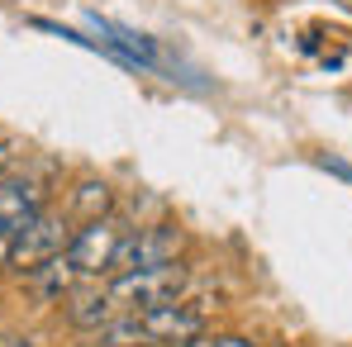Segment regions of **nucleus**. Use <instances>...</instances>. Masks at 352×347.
Masks as SVG:
<instances>
[{
	"mask_svg": "<svg viewBox=\"0 0 352 347\" xmlns=\"http://www.w3.org/2000/svg\"><path fill=\"white\" fill-rule=\"evenodd\" d=\"M181 290H186V267H181V262L110 276V295H115L119 314H143V309H153V304L181 300Z\"/></svg>",
	"mask_w": 352,
	"mask_h": 347,
	"instance_id": "nucleus-1",
	"label": "nucleus"
},
{
	"mask_svg": "<svg viewBox=\"0 0 352 347\" xmlns=\"http://www.w3.org/2000/svg\"><path fill=\"white\" fill-rule=\"evenodd\" d=\"M124 233L129 229H124V219H115V214H96V219H86L81 229H72L67 262L76 267V276H110Z\"/></svg>",
	"mask_w": 352,
	"mask_h": 347,
	"instance_id": "nucleus-2",
	"label": "nucleus"
},
{
	"mask_svg": "<svg viewBox=\"0 0 352 347\" xmlns=\"http://www.w3.org/2000/svg\"><path fill=\"white\" fill-rule=\"evenodd\" d=\"M67 243H72V224H67V214H58V210H48V205H43L24 229L14 233L10 267H14V271H34L38 262L62 257V252H67Z\"/></svg>",
	"mask_w": 352,
	"mask_h": 347,
	"instance_id": "nucleus-3",
	"label": "nucleus"
},
{
	"mask_svg": "<svg viewBox=\"0 0 352 347\" xmlns=\"http://www.w3.org/2000/svg\"><path fill=\"white\" fill-rule=\"evenodd\" d=\"M167 262H181V233L176 229H138V233H124L110 276L143 271V267H167Z\"/></svg>",
	"mask_w": 352,
	"mask_h": 347,
	"instance_id": "nucleus-4",
	"label": "nucleus"
},
{
	"mask_svg": "<svg viewBox=\"0 0 352 347\" xmlns=\"http://www.w3.org/2000/svg\"><path fill=\"white\" fill-rule=\"evenodd\" d=\"M86 24L100 34L105 58L124 62V67H143V71H162V48L148 34H138L129 24H115V19H100V14H86Z\"/></svg>",
	"mask_w": 352,
	"mask_h": 347,
	"instance_id": "nucleus-5",
	"label": "nucleus"
},
{
	"mask_svg": "<svg viewBox=\"0 0 352 347\" xmlns=\"http://www.w3.org/2000/svg\"><path fill=\"white\" fill-rule=\"evenodd\" d=\"M138 324H143V333L153 343H190V338L205 333V314L195 304H186V300H167V304L143 309Z\"/></svg>",
	"mask_w": 352,
	"mask_h": 347,
	"instance_id": "nucleus-6",
	"label": "nucleus"
},
{
	"mask_svg": "<svg viewBox=\"0 0 352 347\" xmlns=\"http://www.w3.org/2000/svg\"><path fill=\"white\" fill-rule=\"evenodd\" d=\"M43 205H48V200H43V186H38V181H29V176H5V181H0V233L14 238Z\"/></svg>",
	"mask_w": 352,
	"mask_h": 347,
	"instance_id": "nucleus-7",
	"label": "nucleus"
},
{
	"mask_svg": "<svg viewBox=\"0 0 352 347\" xmlns=\"http://www.w3.org/2000/svg\"><path fill=\"white\" fill-rule=\"evenodd\" d=\"M67 324L72 328H81V333H100L110 319L119 314L115 295H110V286H86V290H72L67 300Z\"/></svg>",
	"mask_w": 352,
	"mask_h": 347,
	"instance_id": "nucleus-8",
	"label": "nucleus"
},
{
	"mask_svg": "<svg viewBox=\"0 0 352 347\" xmlns=\"http://www.w3.org/2000/svg\"><path fill=\"white\" fill-rule=\"evenodd\" d=\"M24 281H29V290L38 295V300H48V304H62L72 290H76V267L67 262V252L62 257H48V262H38L34 271H24Z\"/></svg>",
	"mask_w": 352,
	"mask_h": 347,
	"instance_id": "nucleus-9",
	"label": "nucleus"
},
{
	"mask_svg": "<svg viewBox=\"0 0 352 347\" xmlns=\"http://www.w3.org/2000/svg\"><path fill=\"white\" fill-rule=\"evenodd\" d=\"M100 347H143V343H153L148 333H143V324H138V314H115L100 333Z\"/></svg>",
	"mask_w": 352,
	"mask_h": 347,
	"instance_id": "nucleus-10",
	"label": "nucleus"
},
{
	"mask_svg": "<svg viewBox=\"0 0 352 347\" xmlns=\"http://www.w3.org/2000/svg\"><path fill=\"white\" fill-rule=\"evenodd\" d=\"M186 347H252V343L238 338V333H200V338H190Z\"/></svg>",
	"mask_w": 352,
	"mask_h": 347,
	"instance_id": "nucleus-11",
	"label": "nucleus"
},
{
	"mask_svg": "<svg viewBox=\"0 0 352 347\" xmlns=\"http://www.w3.org/2000/svg\"><path fill=\"white\" fill-rule=\"evenodd\" d=\"M319 167H329L333 176H343V181H352V167H348V162H338V157H324Z\"/></svg>",
	"mask_w": 352,
	"mask_h": 347,
	"instance_id": "nucleus-12",
	"label": "nucleus"
},
{
	"mask_svg": "<svg viewBox=\"0 0 352 347\" xmlns=\"http://www.w3.org/2000/svg\"><path fill=\"white\" fill-rule=\"evenodd\" d=\"M10 252H14V238H10V233H0V271L10 267Z\"/></svg>",
	"mask_w": 352,
	"mask_h": 347,
	"instance_id": "nucleus-13",
	"label": "nucleus"
},
{
	"mask_svg": "<svg viewBox=\"0 0 352 347\" xmlns=\"http://www.w3.org/2000/svg\"><path fill=\"white\" fill-rule=\"evenodd\" d=\"M10 162H14V148H10V143H0V181L10 176Z\"/></svg>",
	"mask_w": 352,
	"mask_h": 347,
	"instance_id": "nucleus-14",
	"label": "nucleus"
},
{
	"mask_svg": "<svg viewBox=\"0 0 352 347\" xmlns=\"http://www.w3.org/2000/svg\"><path fill=\"white\" fill-rule=\"evenodd\" d=\"M0 347H34L29 338H19V333H0Z\"/></svg>",
	"mask_w": 352,
	"mask_h": 347,
	"instance_id": "nucleus-15",
	"label": "nucleus"
},
{
	"mask_svg": "<svg viewBox=\"0 0 352 347\" xmlns=\"http://www.w3.org/2000/svg\"><path fill=\"white\" fill-rule=\"evenodd\" d=\"M143 347H186V343H143Z\"/></svg>",
	"mask_w": 352,
	"mask_h": 347,
	"instance_id": "nucleus-16",
	"label": "nucleus"
}]
</instances>
